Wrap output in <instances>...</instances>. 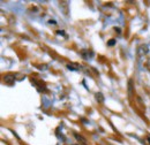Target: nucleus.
Masks as SVG:
<instances>
[{
	"instance_id": "4",
	"label": "nucleus",
	"mask_w": 150,
	"mask_h": 145,
	"mask_svg": "<svg viewBox=\"0 0 150 145\" xmlns=\"http://www.w3.org/2000/svg\"><path fill=\"white\" fill-rule=\"evenodd\" d=\"M64 34H65L64 31H58V35H64Z\"/></svg>"
},
{
	"instance_id": "3",
	"label": "nucleus",
	"mask_w": 150,
	"mask_h": 145,
	"mask_svg": "<svg viewBox=\"0 0 150 145\" xmlns=\"http://www.w3.org/2000/svg\"><path fill=\"white\" fill-rule=\"evenodd\" d=\"M75 137H76V139H79V141H82L83 143H86V139H84V138H82L81 136H79V135H75Z\"/></svg>"
},
{
	"instance_id": "1",
	"label": "nucleus",
	"mask_w": 150,
	"mask_h": 145,
	"mask_svg": "<svg viewBox=\"0 0 150 145\" xmlns=\"http://www.w3.org/2000/svg\"><path fill=\"white\" fill-rule=\"evenodd\" d=\"M96 99H97V101H99V103H103V101H104V97H103L102 93H96Z\"/></svg>"
},
{
	"instance_id": "5",
	"label": "nucleus",
	"mask_w": 150,
	"mask_h": 145,
	"mask_svg": "<svg viewBox=\"0 0 150 145\" xmlns=\"http://www.w3.org/2000/svg\"><path fill=\"white\" fill-rule=\"evenodd\" d=\"M148 141H149V143H150V137H149V138H148Z\"/></svg>"
},
{
	"instance_id": "2",
	"label": "nucleus",
	"mask_w": 150,
	"mask_h": 145,
	"mask_svg": "<svg viewBox=\"0 0 150 145\" xmlns=\"http://www.w3.org/2000/svg\"><path fill=\"white\" fill-rule=\"evenodd\" d=\"M108 44H109V46H113V45L115 44V39H110V40L108 42Z\"/></svg>"
}]
</instances>
